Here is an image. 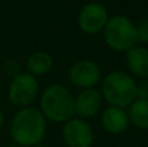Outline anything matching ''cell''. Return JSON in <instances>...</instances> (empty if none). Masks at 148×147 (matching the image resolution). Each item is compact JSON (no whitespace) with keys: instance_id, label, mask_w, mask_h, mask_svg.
Listing matches in <instances>:
<instances>
[{"instance_id":"cell-15","label":"cell","mask_w":148,"mask_h":147,"mask_svg":"<svg viewBox=\"0 0 148 147\" xmlns=\"http://www.w3.org/2000/svg\"><path fill=\"white\" fill-rule=\"evenodd\" d=\"M136 98L148 100V81H143L136 85Z\"/></svg>"},{"instance_id":"cell-11","label":"cell","mask_w":148,"mask_h":147,"mask_svg":"<svg viewBox=\"0 0 148 147\" xmlns=\"http://www.w3.org/2000/svg\"><path fill=\"white\" fill-rule=\"evenodd\" d=\"M126 64L134 76L139 78L148 77V48L134 46L126 51Z\"/></svg>"},{"instance_id":"cell-19","label":"cell","mask_w":148,"mask_h":147,"mask_svg":"<svg viewBox=\"0 0 148 147\" xmlns=\"http://www.w3.org/2000/svg\"><path fill=\"white\" fill-rule=\"evenodd\" d=\"M34 147H46V146H40V145H36V146H34Z\"/></svg>"},{"instance_id":"cell-10","label":"cell","mask_w":148,"mask_h":147,"mask_svg":"<svg viewBox=\"0 0 148 147\" xmlns=\"http://www.w3.org/2000/svg\"><path fill=\"white\" fill-rule=\"evenodd\" d=\"M127 112L120 107L109 106L101 115V125L109 134H121L129 126Z\"/></svg>"},{"instance_id":"cell-1","label":"cell","mask_w":148,"mask_h":147,"mask_svg":"<svg viewBox=\"0 0 148 147\" xmlns=\"http://www.w3.org/2000/svg\"><path fill=\"white\" fill-rule=\"evenodd\" d=\"M10 137L14 145L34 147L43 141L46 134V119L35 107L21 108L10 122Z\"/></svg>"},{"instance_id":"cell-3","label":"cell","mask_w":148,"mask_h":147,"mask_svg":"<svg viewBox=\"0 0 148 147\" xmlns=\"http://www.w3.org/2000/svg\"><path fill=\"white\" fill-rule=\"evenodd\" d=\"M101 94L110 106L125 109L136 99V82L129 73L113 70L103 80Z\"/></svg>"},{"instance_id":"cell-12","label":"cell","mask_w":148,"mask_h":147,"mask_svg":"<svg viewBox=\"0 0 148 147\" xmlns=\"http://www.w3.org/2000/svg\"><path fill=\"white\" fill-rule=\"evenodd\" d=\"M53 67V57L44 51H36L26 60V69L34 77L44 76Z\"/></svg>"},{"instance_id":"cell-8","label":"cell","mask_w":148,"mask_h":147,"mask_svg":"<svg viewBox=\"0 0 148 147\" xmlns=\"http://www.w3.org/2000/svg\"><path fill=\"white\" fill-rule=\"evenodd\" d=\"M101 78V69L92 60H79L69 69V80L75 87L82 90L94 89Z\"/></svg>"},{"instance_id":"cell-17","label":"cell","mask_w":148,"mask_h":147,"mask_svg":"<svg viewBox=\"0 0 148 147\" xmlns=\"http://www.w3.org/2000/svg\"><path fill=\"white\" fill-rule=\"evenodd\" d=\"M3 122H4V115L0 111V129H1V126H3Z\"/></svg>"},{"instance_id":"cell-18","label":"cell","mask_w":148,"mask_h":147,"mask_svg":"<svg viewBox=\"0 0 148 147\" xmlns=\"http://www.w3.org/2000/svg\"><path fill=\"white\" fill-rule=\"evenodd\" d=\"M8 147H21V146H17V145H12V146H8Z\"/></svg>"},{"instance_id":"cell-16","label":"cell","mask_w":148,"mask_h":147,"mask_svg":"<svg viewBox=\"0 0 148 147\" xmlns=\"http://www.w3.org/2000/svg\"><path fill=\"white\" fill-rule=\"evenodd\" d=\"M5 68H7V72L9 73V74H12L13 77L20 73L18 72V64H17V61H14V60H9V61L5 63Z\"/></svg>"},{"instance_id":"cell-2","label":"cell","mask_w":148,"mask_h":147,"mask_svg":"<svg viewBox=\"0 0 148 147\" xmlns=\"http://www.w3.org/2000/svg\"><path fill=\"white\" fill-rule=\"evenodd\" d=\"M40 112L53 122H66L74 115V98L65 86L53 83L40 96Z\"/></svg>"},{"instance_id":"cell-7","label":"cell","mask_w":148,"mask_h":147,"mask_svg":"<svg viewBox=\"0 0 148 147\" xmlns=\"http://www.w3.org/2000/svg\"><path fill=\"white\" fill-rule=\"evenodd\" d=\"M94 130L83 119H70L64 122L62 139L68 147H91L94 143Z\"/></svg>"},{"instance_id":"cell-14","label":"cell","mask_w":148,"mask_h":147,"mask_svg":"<svg viewBox=\"0 0 148 147\" xmlns=\"http://www.w3.org/2000/svg\"><path fill=\"white\" fill-rule=\"evenodd\" d=\"M136 26V39L140 43H148V18L139 22Z\"/></svg>"},{"instance_id":"cell-4","label":"cell","mask_w":148,"mask_h":147,"mask_svg":"<svg viewBox=\"0 0 148 147\" xmlns=\"http://www.w3.org/2000/svg\"><path fill=\"white\" fill-rule=\"evenodd\" d=\"M104 41L113 51L126 52L136 46V26L126 16H113L108 20L104 30Z\"/></svg>"},{"instance_id":"cell-9","label":"cell","mask_w":148,"mask_h":147,"mask_svg":"<svg viewBox=\"0 0 148 147\" xmlns=\"http://www.w3.org/2000/svg\"><path fill=\"white\" fill-rule=\"evenodd\" d=\"M101 107V94L95 89L82 90L74 98V113L81 119H91Z\"/></svg>"},{"instance_id":"cell-5","label":"cell","mask_w":148,"mask_h":147,"mask_svg":"<svg viewBox=\"0 0 148 147\" xmlns=\"http://www.w3.org/2000/svg\"><path fill=\"white\" fill-rule=\"evenodd\" d=\"M39 91V83L36 77L30 73H18L13 77L8 90L9 102L14 107L25 108L29 107L34 100Z\"/></svg>"},{"instance_id":"cell-13","label":"cell","mask_w":148,"mask_h":147,"mask_svg":"<svg viewBox=\"0 0 148 147\" xmlns=\"http://www.w3.org/2000/svg\"><path fill=\"white\" fill-rule=\"evenodd\" d=\"M129 107L130 109L127 116L134 126L142 130H148V100L136 98Z\"/></svg>"},{"instance_id":"cell-6","label":"cell","mask_w":148,"mask_h":147,"mask_svg":"<svg viewBox=\"0 0 148 147\" xmlns=\"http://www.w3.org/2000/svg\"><path fill=\"white\" fill-rule=\"evenodd\" d=\"M109 16L108 10L100 3H88L78 14V26L84 34L95 35L104 30Z\"/></svg>"}]
</instances>
